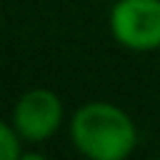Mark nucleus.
Instances as JSON below:
<instances>
[{
	"label": "nucleus",
	"instance_id": "f257e3e1",
	"mask_svg": "<svg viewBox=\"0 0 160 160\" xmlns=\"http://www.w3.org/2000/svg\"><path fill=\"white\" fill-rule=\"evenodd\" d=\"M70 140L85 160H128L138 148V128L122 108L90 100L72 112Z\"/></svg>",
	"mask_w": 160,
	"mask_h": 160
},
{
	"label": "nucleus",
	"instance_id": "f03ea898",
	"mask_svg": "<svg viewBox=\"0 0 160 160\" xmlns=\"http://www.w3.org/2000/svg\"><path fill=\"white\" fill-rule=\"evenodd\" d=\"M108 25L112 38L132 52L160 50V0H118Z\"/></svg>",
	"mask_w": 160,
	"mask_h": 160
},
{
	"label": "nucleus",
	"instance_id": "7ed1b4c3",
	"mask_svg": "<svg viewBox=\"0 0 160 160\" xmlns=\"http://www.w3.org/2000/svg\"><path fill=\"white\" fill-rule=\"evenodd\" d=\"M62 118H65V108L58 92L48 88H32V90H25L15 100L10 122L22 138V142L38 145V142L50 140L60 130Z\"/></svg>",
	"mask_w": 160,
	"mask_h": 160
},
{
	"label": "nucleus",
	"instance_id": "20e7f679",
	"mask_svg": "<svg viewBox=\"0 0 160 160\" xmlns=\"http://www.w3.org/2000/svg\"><path fill=\"white\" fill-rule=\"evenodd\" d=\"M22 152V138L12 128V122L0 120V160H18Z\"/></svg>",
	"mask_w": 160,
	"mask_h": 160
},
{
	"label": "nucleus",
	"instance_id": "39448f33",
	"mask_svg": "<svg viewBox=\"0 0 160 160\" xmlns=\"http://www.w3.org/2000/svg\"><path fill=\"white\" fill-rule=\"evenodd\" d=\"M18 160H50V158L42 155V152H38V150H22Z\"/></svg>",
	"mask_w": 160,
	"mask_h": 160
},
{
	"label": "nucleus",
	"instance_id": "423d86ee",
	"mask_svg": "<svg viewBox=\"0 0 160 160\" xmlns=\"http://www.w3.org/2000/svg\"><path fill=\"white\" fill-rule=\"evenodd\" d=\"M152 160H160V158H152Z\"/></svg>",
	"mask_w": 160,
	"mask_h": 160
}]
</instances>
